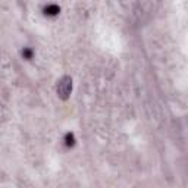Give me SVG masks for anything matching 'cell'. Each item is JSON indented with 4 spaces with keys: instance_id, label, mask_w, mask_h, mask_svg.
<instances>
[{
    "instance_id": "obj_1",
    "label": "cell",
    "mask_w": 188,
    "mask_h": 188,
    "mask_svg": "<svg viewBox=\"0 0 188 188\" xmlns=\"http://www.w3.org/2000/svg\"><path fill=\"white\" fill-rule=\"evenodd\" d=\"M59 12V7L56 6V4H49L47 7H46V13L47 15H56Z\"/></svg>"
},
{
    "instance_id": "obj_2",
    "label": "cell",
    "mask_w": 188,
    "mask_h": 188,
    "mask_svg": "<svg viewBox=\"0 0 188 188\" xmlns=\"http://www.w3.org/2000/svg\"><path fill=\"white\" fill-rule=\"evenodd\" d=\"M66 144H68V146H72V144H74V135H72V134H68V135H66Z\"/></svg>"
},
{
    "instance_id": "obj_3",
    "label": "cell",
    "mask_w": 188,
    "mask_h": 188,
    "mask_svg": "<svg viewBox=\"0 0 188 188\" xmlns=\"http://www.w3.org/2000/svg\"><path fill=\"white\" fill-rule=\"evenodd\" d=\"M22 54H24L25 57L31 59V56H33V52H31V50H25V52H22Z\"/></svg>"
}]
</instances>
